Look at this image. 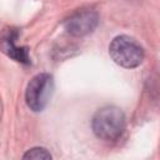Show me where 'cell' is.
Segmentation results:
<instances>
[{"label": "cell", "instance_id": "cell-1", "mask_svg": "<svg viewBox=\"0 0 160 160\" xmlns=\"http://www.w3.org/2000/svg\"><path fill=\"white\" fill-rule=\"evenodd\" d=\"M91 125L94 134L99 139L114 141L125 130V115L116 106H104L95 112Z\"/></svg>", "mask_w": 160, "mask_h": 160}, {"label": "cell", "instance_id": "cell-2", "mask_svg": "<svg viewBox=\"0 0 160 160\" xmlns=\"http://www.w3.org/2000/svg\"><path fill=\"white\" fill-rule=\"evenodd\" d=\"M109 54L118 65L126 69L136 68L144 60L142 46L128 35L116 36L109 46Z\"/></svg>", "mask_w": 160, "mask_h": 160}, {"label": "cell", "instance_id": "cell-3", "mask_svg": "<svg viewBox=\"0 0 160 160\" xmlns=\"http://www.w3.org/2000/svg\"><path fill=\"white\" fill-rule=\"evenodd\" d=\"M54 91V79L48 72L35 75L28 84L25 91V100L32 111H41L45 109Z\"/></svg>", "mask_w": 160, "mask_h": 160}, {"label": "cell", "instance_id": "cell-4", "mask_svg": "<svg viewBox=\"0 0 160 160\" xmlns=\"http://www.w3.org/2000/svg\"><path fill=\"white\" fill-rule=\"evenodd\" d=\"M98 22H99V16L96 11L85 9L72 14L65 21V29L70 35L84 36L94 31V29L98 26Z\"/></svg>", "mask_w": 160, "mask_h": 160}, {"label": "cell", "instance_id": "cell-5", "mask_svg": "<svg viewBox=\"0 0 160 160\" xmlns=\"http://www.w3.org/2000/svg\"><path fill=\"white\" fill-rule=\"evenodd\" d=\"M24 159H35V160H39V159H51V154L44 149V148H32L30 150H28L24 156Z\"/></svg>", "mask_w": 160, "mask_h": 160}]
</instances>
